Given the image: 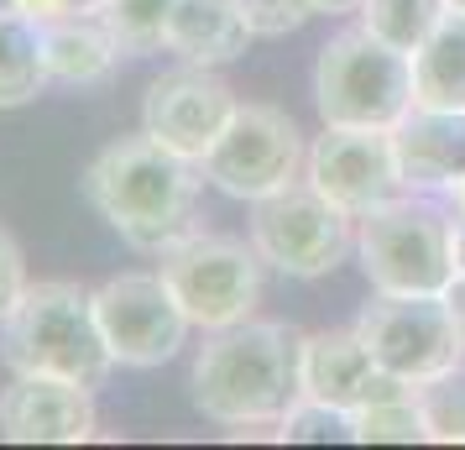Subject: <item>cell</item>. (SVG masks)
I'll return each mask as SVG.
<instances>
[{"label": "cell", "mask_w": 465, "mask_h": 450, "mask_svg": "<svg viewBox=\"0 0 465 450\" xmlns=\"http://www.w3.org/2000/svg\"><path fill=\"white\" fill-rule=\"evenodd\" d=\"M199 163L168 152L163 142L121 136L84 168V199L131 252L163 257L168 246L199 231Z\"/></svg>", "instance_id": "cell-1"}, {"label": "cell", "mask_w": 465, "mask_h": 450, "mask_svg": "<svg viewBox=\"0 0 465 450\" xmlns=\"http://www.w3.org/2000/svg\"><path fill=\"white\" fill-rule=\"evenodd\" d=\"M193 408L225 429H262L298 398V330L277 320H241L204 335L189 372Z\"/></svg>", "instance_id": "cell-2"}, {"label": "cell", "mask_w": 465, "mask_h": 450, "mask_svg": "<svg viewBox=\"0 0 465 450\" xmlns=\"http://www.w3.org/2000/svg\"><path fill=\"white\" fill-rule=\"evenodd\" d=\"M0 362L11 372L64 377V383L84 387H100L115 372V356L100 335L89 288L64 278L26 283V294L0 320Z\"/></svg>", "instance_id": "cell-3"}, {"label": "cell", "mask_w": 465, "mask_h": 450, "mask_svg": "<svg viewBox=\"0 0 465 450\" xmlns=\"http://www.w3.org/2000/svg\"><path fill=\"white\" fill-rule=\"evenodd\" d=\"M356 257L371 294H444L455 278V210L429 194H398L356 215Z\"/></svg>", "instance_id": "cell-4"}, {"label": "cell", "mask_w": 465, "mask_h": 450, "mask_svg": "<svg viewBox=\"0 0 465 450\" xmlns=\"http://www.w3.org/2000/svg\"><path fill=\"white\" fill-rule=\"evenodd\" d=\"M314 105L324 126L392 131L413 110V58L371 37L366 26H345L319 47Z\"/></svg>", "instance_id": "cell-5"}, {"label": "cell", "mask_w": 465, "mask_h": 450, "mask_svg": "<svg viewBox=\"0 0 465 450\" xmlns=\"http://www.w3.org/2000/svg\"><path fill=\"white\" fill-rule=\"evenodd\" d=\"M252 246L282 278H324L356 252V215L298 178L252 205Z\"/></svg>", "instance_id": "cell-6"}, {"label": "cell", "mask_w": 465, "mask_h": 450, "mask_svg": "<svg viewBox=\"0 0 465 450\" xmlns=\"http://www.w3.org/2000/svg\"><path fill=\"white\" fill-rule=\"evenodd\" d=\"M262 267L252 241L214 236V231H193L178 246L163 252V283L173 288V299L183 304L193 330H231V325L252 320L256 299H262Z\"/></svg>", "instance_id": "cell-7"}, {"label": "cell", "mask_w": 465, "mask_h": 450, "mask_svg": "<svg viewBox=\"0 0 465 450\" xmlns=\"http://www.w3.org/2000/svg\"><path fill=\"white\" fill-rule=\"evenodd\" d=\"M356 330L377 366L402 387H419L465 362V341L444 294H371L356 315Z\"/></svg>", "instance_id": "cell-8"}, {"label": "cell", "mask_w": 465, "mask_h": 450, "mask_svg": "<svg viewBox=\"0 0 465 450\" xmlns=\"http://www.w3.org/2000/svg\"><path fill=\"white\" fill-rule=\"evenodd\" d=\"M303 163H309V147H303V131L272 105H235L231 126L220 131L204 157H199V173L204 184H214L231 199H267V194L288 189L303 178Z\"/></svg>", "instance_id": "cell-9"}, {"label": "cell", "mask_w": 465, "mask_h": 450, "mask_svg": "<svg viewBox=\"0 0 465 450\" xmlns=\"http://www.w3.org/2000/svg\"><path fill=\"white\" fill-rule=\"evenodd\" d=\"M89 299L115 366H131V372L168 366L193 330L163 273H115L100 288H89Z\"/></svg>", "instance_id": "cell-10"}, {"label": "cell", "mask_w": 465, "mask_h": 450, "mask_svg": "<svg viewBox=\"0 0 465 450\" xmlns=\"http://www.w3.org/2000/svg\"><path fill=\"white\" fill-rule=\"evenodd\" d=\"M303 178L319 194H330L335 205H345L351 215H366L377 205H387V199L408 194L402 189L392 131L381 126H324L309 142Z\"/></svg>", "instance_id": "cell-11"}, {"label": "cell", "mask_w": 465, "mask_h": 450, "mask_svg": "<svg viewBox=\"0 0 465 450\" xmlns=\"http://www.w3.org/2000/svg\"><path fill=\"white\" fill-rule=\"evenodd\" d=\"M235 105H241L235 89L214 68L178 64L173 74L152 79L147 100H142V131H147L152 142H163L168 152L199 163L220 142V131L231 126Z\"/></svg>", "instance_id": "cell-12"}, {"label": "cell", "mask_w": 465, "mask_h": 450, "mask_svg": "<svg viewBox=\"0 0 465 450\" xmlns=\"http://www.w3.org/2000/svg\"><path fill=\"white\" fill-rule=\"evenodd\" d=\"M100 429L94 387L16 372L0 387V435L11 445H84Z\"/></svg>", "instance_id": "cell-13"}, {"label": "cell", "mask_w": 465, "mask_h": 450, "mask_svg": "<svg viewBox=\"0 0 465 450\" xmlns=\"http://www.w3.org/2000/svg\"><path fill=\"white\" fill-rule=\"evenodd\" d=\"M387 372L377 366V356L366 351L361 330H314V335H298V398H314L330 404L340 414H356L371 398L392 393Z\"/></svg>", "instance_id": "cell-14"}, {"label": "cell", "mask_w": 465, "mask_h": 450, "mask_svg": "<svg viewBox=\"0 0 465 450\" xmlns=\"http://www.w3.org/2000/svg\"><path fill=\"white\" fill-rule=\"evenodd\" d=\"M392 147L408 194H455L465 184V110L413 105L392 126Z\"/></svg>", "instance_id": "cell-15"}, {"label": "cell", "mask_w": 465, "mask_h": 450, "mask_svg": "<svg viewBox=\"0 0 465 450\" xmlns=\"http://www.w3.org/2000/svg\"><path fill=\"white\" fill-rule=\"evenodd\" d=\"M252 43V26L235 0H173L163 53L193 68H225Z\"/></svg>", "instance_id": "cell-16"}, {"label": "cell", "mask_w": 465, "mask_h": 450, "mask_svg": "<svg viewBox=\"0 0 465 450\" xmlns=\"http://www.w3.org/2000/svg\"><path fill=\"white\" fill-rule=\"evenodd\" d=\"M37 26H43V58H47V79L53 85H68V89L105 85L121 68V58H126L100 11L58 16V22H37Z\"/></svg>", "instance_id": "cell-17"}, {"label": "cell", "mask_w": 465, "mask_h": 450, "mask_svg": "<svg viewBox=\"0 0 465 450\" xmlns=\"http://www.w3.org/2000/svg\"><path fill=\"white\" fill-rule=\"evenodd\" d=\"M413 105L465 110V11H444L434 37L413 53Z\"/></svg>", "instance_id": "cell-18"}, {"label": "cell", "mask_w": 465, "mask_h": 450, "mask_svg": "<svg viewBox=\"0 0 465 450\" xmlns=\"http://www.w3.org/2000/svg\"><path fill=\"white\" fill-rule=\"evenodd\" d=\"M47 85L53 79L43 58V26L16 5H0V110L32 105Z\"/></svg>", "instance_id": "cell-19"}, {"label": "cell", "mask_w": 465, "mask_h": 450, "mask_svg": "<svg viewBox=\"0 0 465 450\" xmlns=\"http://www.w3.org/2000/svg\"><path fill=\"white\" fill-rule=\"evenodd\" d=\"M444 11H450V0H361V26L381 37L387 47H398V53H419L429 37H434V26L444 22Z\"/></svg>", "instance_id": "cell-20"}, {"label": "cell", "mask_w": 465, "mask_h": 450, "mask_svg": "<svg viewBox=\"0 0 465 450\" xmlns=\"http://www.w3.org/2000/svg\"><path fill=\"white\" fill-rule=\"evenodd\" d=\"M351 440L356 445H413L423 440V414L413 387H392L351 414Z\"/></svg>", "instance_id": "cell-21"}, {"label": "cell", "mask_w": 465, "mask_h": 450, "mask_svg": "<svg viewBox=\"0 0 465 450\" xmlns=\"http://www.w3.org/2000/svg\"><path fill=\"white\" fill-rule=\"evenodd\" d=\"M423 414V440L434 445H465V362L413 387Z\"/></svg>", "instance_id": "cell-22"}, {"label": "cell", "mask_w": 465, "mask_h": 450, "mask_svg": "<svg viewBox=\"0 0 465 450\" xmlns=\"http://www.w3.org/2000/svg\"><path fill=\"white\" fill-rule=\"evenodd\" d=\"M168 11H173V0H105V5H100L110 37L121 43L126 58H152V53H163Z\"/></svg>", "instance_id": "cell-23"}, {"label": "cell", "mask_w": 465, "mask_h": 450, "mask_svg": "<svg viewBox=\"0 0 465 450\" xmlns=\"http://www.w3.org/2000/svg\"><path fill=\"white\" fill-rule=\"evenodd\" d=\"M277 440H293V445L351 440V414H340V408H330V404H314V398H293L288 414L277 419Z\"/></svg>", "instance_id": "cell-24"}, {"label": "cell", "mask_w": 465, "mask_h": 450, "mask_svg": "<svg viewBox=\"0 0 465 450\" xmlns=\"http://www.w3.org/2000/svg\"><path fill=\"white\" fill-rule=\"evenodd\" d=\"M235 5H241V16L252 26V37H288L309 16H319L314 0H235Z\"/></svg>", "instance_id": "cell-25"}, {"label": "cell", "mask_w": 465, "mask_h": 450, "mask_svg": "<svg viewBox=\"0 0 465 450\" xmlns=\"http://www.w3.org/2000/svg\"><path fill=\"white\" fill-rule=\"evenodd\" d=\"M26 257H22V241L11 236L5 225H0V320L11 315V304L26 294Z\"/></svg>", "instance_id": "cell-26"}, {"label": "cell", "mask_w": 465, "mask_h": 450, "mask_svg": "<svg viewBox=\"0 0 465 450\" xmlns=\"http://www.w3.org/2000/svg\"><path fill=\"white\" fill-rule=\"evenodd\" d=\"M5 5H16L32 22H58V16H89V11H100L105 0H5Z\"/></svg>", "instance_id": "cell-27"}, {"label": "cell", "mask_w": 465, "mask_h": 450, "mask_svg": "<svg viewBox=\"0 0 465 450\" xmlns=\"http://www.w3.org/2000/svg\"><path fill=\"white\" fill-rule=\"evenodd\" d=\"M444 304H450V320H455V330L465 341V267H455V278L444 283Z\"/></svg>", "instance_id": "cell-28"}, {"label": "cell", "mask_w": 465, "mask_h": 450, "mask_svg": "<svg viewBox=\"0 0 465 450\" xmlns=\"http://www.w3.org/2000/svg\"><path fill=\"white\" fill-rule=\"evenodd\" d=\"M319 16H351V11H361V0H314Z\"/></svg>", "instance_id": "cell-29"}, {"label": "cell", "mask_w": 465, "mask_h": 450, "mask_svg": "<svg viewBox=\"0 0 465 450\" xmlns=\"http://www.w3.org/2000/svg\"><path fill=\"white\" fill-rule=\"evenodd\" d=\"M455 267H465V215H455Z\"/></svg>", "instance_id": "cell-30"}, {"label": "cell", "mask_w": 465, "mask_h": 450, "mask_svg": "<svg viewBox=\"0 0 465 450\" xmlns=\"http://www.w3.org/2000/svg\"><path fill=\"white\" fill-rule=\"evenodd\" d=\"M450 11H465V0H450Z\"/></svg>", "instance_id": "cell-31"}]
</instances>
